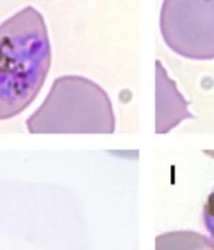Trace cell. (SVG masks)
<instances>
[{"label": "cell", "mask_w": 214, "mask_h": 250, "mask_svg": "<svg viewBox=\"0 0 214 250\" xmlns=\"http://www.w3.org/2000/svg\"><path fill=\"white\" fill-rule=\"evenodd\" d=\"M52 51L43 15L27 6L0 24V121L22 113L46 81Z\"/></svg>", "instance_id": "obj_1"}, {"label": "cell", "mask_w": 214, "mask_h": 250, "mask_svg": "<svg viewBox=\"0 0 214 250\" xmlns=\"http://www.w3.org/2000/svg\"><path fill=\"white\" fill-rule=\"evenodd\" d=\"M30 134H112L116 117L104 89L90 79H55L42 105L26 120Z\"/></svg>", "instance_id": "obj_2"}, {"label": "cell", "mask_w": 214, "mask_h": 250, "mask_svg": "<svg viewBox=\"0 0 214 250\" xmlns=\"http://www.w3.org/2000/svg\"><path fill=\"white\" fill-rule=\"evenodd\" d=\"M160 30L166 44L180 56L214 60V0H164Z\"/></svg>", "instance_id": "obj_3"}, {"label": "cell", "mask_w": 214, "mask_h": 250, "mask_svg": "<svg viewBox=\"0 0 214 250\" xmlns=\"http://www.w3.org/2000/svg\"><path fill=\"white\" fill-rule=\"evenodd\" d=\"M188 103L160 61H156V133L167 134L186 119H193Z\"/></svg>", "instance_id": "obj_4"}, {"label": "cell", "mask_w": 214, "mask_h": 250, "mask_svg": "<svg viewBox=\"0 0 214 250\" xmlns=\"http://www.w3.org/2000/svg\"><path fill=\"white\" fill-rule=\"evenodd\" d=\"M203 223L206 231L214 244V190L209 195L203 206Z\"/></svg>", "instance_id": "obj_5"}]
</instances>
